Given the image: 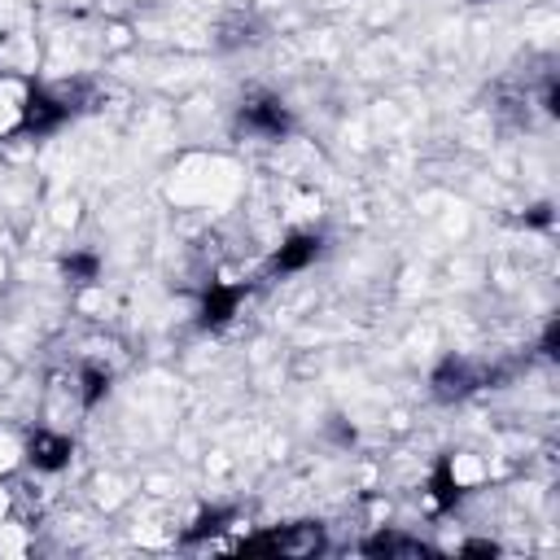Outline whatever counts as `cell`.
<instances>
[{"instance_id":"1","label":"cell","mask_w":560,"mask_h":560,"mask_svg":"<svg viewBox=\"0 0 560 560\" xmlns=\"http://www.w3.org/2000/svg\"><path fill=\"white\" fill-rule=\"evenodd\" d=\"M35 74H18V70H0V140L26 136V118H31V101H35Z\"/></svg>"}]
</instances>
